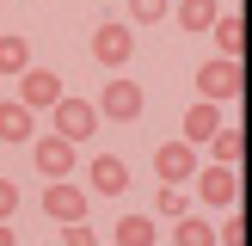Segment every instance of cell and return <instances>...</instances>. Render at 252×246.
I'll list each match as a JSON object with an SVG mask.
<instances>
[{"instance_id": "obj_5", "label": "cell", "mask_w": 252, "mask_h": 246, "mask_svg": "<svg viewBox=\"0 0 252 246\" xmlns=\"http://www.w3.org/2000/svg\"><path fill=\"white\" fill-rule=\"evenodd\" d=\"M49 123H56V135H68V142L80 148L86 135L98 129V105H93V98H74V92H68L56 111H49Z\"/></svg>"}, {"instance_id": "obj_6", "label": "cell", "mask_w": 252, "mask_h": 246, "mask_svg": "<svg viewBox=\"0 0 252 246\" xmlns=\"http://www.w3.org/2000/svg\"><path fill=\"white\" fill-rule=\"evenodd\" d=\"M31 160H37V172H43L49 184H62V179L74 172V160H80V154H74V142H68V135H56V129H49V135H37V142H31Z\"/></svg>"}, {"instance_id": "obj_15", "label": "cell", "mask_w": 252, "mask_h": 246, "mask_svg": "<svg viewBox=\"0 0 252 246\" xmlns=\"http://www.w3.org/2000/svg\"><path fill=\"white\" fill-rule=\"evenodd\" d=\"M0 74H31V43H25L19 31L0 37Z\"/></svg>"}, {"instance_id": "obj_26", "label": "cell", "mask_w": 252, "mask_h": 246, "mask_svg": "<svg viewBox=\"0 0 252 246\" xmlns=\"http://www.w3.org/2000/svg\"><path fill=\"white\" fill-rule=\"evenodd\" d=\"M246 142H252V117H246Z\"/></svg>"}, {"instance_id": "obj_12", "label": "cell", "mask_w": 252, "mask_h": 246, "mask_svg": "<svg viewBox=\"0 0 252 246\" xmlns=\"http://www.w3.org/2000/svg\"><path fill=\"white\" fill-rule=\"evenodd\" d=\"M172 19H179V31H216L221 6L216 0H172Z\"/></svg>"}, {"instance_id": "obj_13", "label": "cell", "mask_w": 252, "mask_h": 246, "mask_svg": "<svg viewBox=\"0 0 252 246\" xmlns=\"http://www.w3.org/2000/svg\"><path fill=\"white\" fill-rule=\"evenodd\" d=\"M209 154H216V166H240V160L252 154V142H246V129H234V123H221V135L209 142Z\"/></svg>"}, {"instance_id": "obj_17", "label": "cell", "mask_w": 252, "mask_h": 246, "mask_svg": "<svg viewBox=\"0 0 252 246\" xmlns=\"http://www.w3.org/2000/svg\"><path fill=\"white\" fill-rule=\"evenodd\" d=\"M172 240H179V246H221V234H216V221H203V215H185Z\"/></svg>"}, {"instance_id": "obj_2", "label": "cell", "mask_w": 252, "mask_h": 246, "mask_svg": "<svg viewBox=\"0 0 252 246\" xmlns=\"http://www.w3.org/2000/svg\"><path fill=\"white\" fill-rule=\"evenodd\" d=\"M93 105H98V117H111V123H135V117H142V105H148V92L129 80V74H111V80L98 86Z\"/></svg>"}, {"instance_id": "obj_23", "label": "cell", "mask_w": 252, "mask_h": 246, "mask_svg": "<svg viewBox=\"0 0 252 246\" xmlns=\"http://www.w3.org/2000/svg\"><path fill=\"white\" fill-rule=\"evenodd\" d=\"M221 246H252V228L246 221H228V228H221Z\"/></svg>"}, {"instance_id": "obj_3", "label": "cell", "mask_w": 252, "mask_h": 246, "mask_svg": "<svg viewBox=\"0 0 252 246\" xmlns=\"http://www.w3.org/2000/svg\"><path fill=\"white\" fill-rule=\"evenodd\" d=\"M197 203L203 209H234L240 203V166H203L197 172Z\"/></svg>"}, {"instance_id": "obj_20", "label": "cell", "mask_w": 252, "mask_h": 246, "mask_svg": "<svg viewBox=\"0 0 252 246\" xmlns=\"http://www.w3.org/2000/svg\"><path fill=\"white\" fill-rule=\"evenodd\" d=\"M129 19L135 25H160V19H172V0H129Z\"/></svg>"}, {"instance_id": "obj_16", "label": "cell", "mask_w": 252, "mask_h": 246, "mask_svg": "<svg viewBox=\"0 0 252 246\" xmlns=\"http://www.w3.org/2000/svg\"><path fill=\"white\" fill-rule=\"evenodd\" d=\"M216 49L228 62H240L246 56V19H228V12H221V25H216Z\"/></svg>"}, {"instance_id": "obj_1", "label": "cell", "mask_w": 252, "mask_h": 246, "mask_svg": "<svg viewBox=\"0 0 252 246\" xmlns=\"http://www.w3.org/2000/svg\"><path fill=\"white\" fill-rule=\"evenodd\" d=\"M240 92H246V62L216 56V62H203V68H197V98L228 105V98H240Z\"/></svg>"}, {"instance_id": "obj_7", "label": "cell", "mask_w": 252, "mask_h": 246, "mask_svg": "<svg viewBox=\"0 0 252 246\" xmlns=\"http://www.w3.org/2000/svg\"><path fill=\"white\" fill-rule=\"evenodd\" d=\"M154 172H160V184H185V179H197L203 166H197V148L179 135V142H160L154 148Z\"/></svg>"}, {"instance_id": "obj_19", "label": "cell", "mask_w": 252, "mask_h": 246, "mask_svg": "<svg viewBox=\"0 0 252 246\" xmlns=\"http://www.w3.org/2000/svg\"><path fill=\"white\" fill-rule=\"evenodd\" d=\"M160 215H166V221H185V215H191V197H185L179 184H160Z\"/></svg>"}, {"instance_id": "obj_18", "label": "cell", "mask_w": 252, "mask_h": 246, "mask_svg": "<svg viewBox=\"0 0 252 246\" xmlns=\"http://www.w3.org/2000/svg\"><path fill=\"white\" fill-rule=\"evenodd\" d=\"M111 240H117V246H154V221H148V215H123Z\"/></svg>"}, {"instance_id": "obj_10", "label": "cell", "mask_w": 252, "mask_h": 246, "mask_svg": "<svg viewBox=\"0 0 252 246\" xmlns=\"http://www.w3.org/2000/svg\"><path fill=\"white\" fill-rule=\"evenodd\" d=\"M86 191H98V197H117V191H129V166H123L117 154H98L93 166H86Z\"/></svg>"}, {"instance_id": "obj_9", "label": "cell", "mask_w": 252, "mask_h": 246, "mask_svg": "<svg viewBox=\"0 0 252 246\" xmlns=\"http://www.w3.org/2000/svg\"><path fill=\"white\" fill-rule=\"evenodd\" d=\"M43 215H49V221H62V228L86 221V191H80V184H68V179L49 184V191H43Z\"/></svg>"}, {"instance_id": "obj_4", "label": "cell", "mask_w": 252, "mask_h": 246, "mask_svg": "<svg viewBox=\"0 0 252 246\" xmlns=\"http://www.w3.org/2000/svg\"><path fill=\"white\" fill-rule=\"evenodd\" d=\"M129 56H135V31H129V25H111V19H105V25H93V62H98V68L117 74Z\"/></svg>"}, {"instance_id": "obj_22", "label": "cell", "mask_w": 252, "mask_h": 246, "mask_svg": "<svg viewBox=\"0 0 252 246\" xmlns=\"http://www.w3.org/2000/svg\"><path fill=\"white\" fill-rule=\"evenodd\" d=\"M12 209H19V184L0 179V221H12Z\"/></svg>"}, {"instance_id": "obj_21", "label": "cell", "mask_w": 252, "mask_h": 246, "mask_svg": "<svg viewBox=\"0 0 252 246\" xmlns=\"http://www.w3.org/2000/svg\"><path fill=\"white\" fill-rule=\"evenodd\" d=\"M62 246H98V234L86 221H74V228H62Z\"/></svg>"}, {"instance_id": "obj_14", "label": "cell", "mask_w": 252, "mask_h": 246, "mask_svg": "<svg viewBox=\"0 0 252 246\" xmlns=\"http://www.w3.org/2000/svg\"><path fill=\"white\" fill-rule=\"evenodd\" d=\"M0 142H31V111L19 98H0Z\"/></svg>"}, {"instance_id": "obj_8", "label": "cell", "mask_w": 252, "mask_h": 246, "mask_svg": "<svg viewBox=\"0 0 252 246\" xmlns=\"http://www.w3.org/2000/svg\"><path fill=\"white\" fill-rule=\"evenodd\" d=\"M62 98H68V92H62V80H56L49 68H31V74H19V105H25V111H56Z\"/></svg>"}, {"instance_id": "obj_24", "label": "cell", "mask_w": 252, "mask_h": 246, "mask_svg": "<svg viewBox=\"0 0 252 246\" xmlns=\"http://www.w3.org/2000/svg\"><path fill=\"white\" fill-rule=\"evenodd\" d=\"M0 246H12V221H0Z\"/></svg>"}, {"instance_id": "obj_11", "label": "cell", "mask_w": 252, "mask_h": 246, "mask_svg": "<svg viewBox=\"0 0 252 246\" xmlns=\"http://www.w3.org/2000/svg\"><path fill=\"white\" fill-rule=\"evenodd\" d=\"M216 135H221V105L197 98V105L185 111V142H191V148H203V142H216Z\"/></svg>"}, {"instance_id": "obj_25", "label": "cell", "mask_w": 252, "mask_h": 246, "mask_svg": "<svg viewBox=\"0 0 252 246\" xmlns=\"http://www.w3.org/2000/svg\"><path fill=\"white\" fill-rule=\"evenodd\" d=\"M246 49H252V12H246Z\"/></svg>"}]
</instances>
